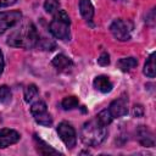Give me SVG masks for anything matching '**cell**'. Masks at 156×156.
I'll return each mask as SVG.
<instances>
[{
    "label": "cell",
    "mask_w": 156,
    "mask_h": 156,
    "mask_svg": "<svg viewBox=\"0 0 156 156\" xmlns=\"http://www.w3.org/2000/svg\"><path fill=\"white\" fill-rule=\"evenodd\" d=\"M38 32L32 22H24L17 29H15L7 38V44L15 48L30 49L38 43Z\"/></svg>",
    "instance_id": "6da1fadb"
},
{
    "label": "cell",
    "mask_w": 156,
    "mask_h": 156,
    "mask_svg": "<svg viewBox=\"0 0 156 156\" xmlns=\"http://www.w3.org/2000/svg\"><path fill=\"white\" fill-rule=\"evenodd\" d=\"M107 135V129L96 118L84 123L80 130V139L85 145L96 146L104 141Z\"/></svg>",
    "instance_id": "7a4b0ae2"
},
{
    "label": "cell",
    "mask_w": 156,
    "mask_h": 156,
    "mask_svg": "<svg viewBox=\"0 0 156 156\" xmlns=\"http://www.w3.org/2000/svg\"><path fill=\"white\" fill-rule=\"evenodd\" d=\"M69 26H71V21L69 17L67 15V12L65 10H58L55 16L54 20L50 22L49 29L50 33L61 40H68L69 39Z\"/></svg>",
    "instance_id": "3957f363"
},
{
    "label": "cell",
    "mask_w": 156,
    "mask_h": 156,
    "mask_svg": "<svg viewBox=\"0 0 156 156\" xmlns=\"http://www.w3.org/2000/svg\"><path fill=\"white\" fill-rule=\"evenodd\" d=\"M132 23L129 21H126V20H116L112 22L111 27H110V30L112 33V35L117 39V40H121V41H126V40H129L130 39V35H132Z\"/></svg>",
    "instance_id": "277c9868"
},
{
    "label": "cell",
    "mask_w": 156,
    "mask_h": 156,
    "mask_svg": "<svg viewBox=\"0 0 156 156\" xmlns=\"http://www.w3.org/2000/svg\"><path fill=\"white\" fill-rule=\"evenodd\" d=\"M30 113L32 116L34 117L35 122L38 124H41V126H51L52 123V118L50 116V113L48 112V108H46V104L41 100L34 102L30 107Z\"/></svg>",
    "instance_id": "5b68a950"
},
{
    "label": "cell",
    "mask_w": 156,
    "mask_h": 156,
    "mask_svg": "<svg viewBox=\"0 0 156 156\" xmlns=\"http://www.w3.org/2000/svg\"><path fill=\"white\" fill-rule=\"evenodd\" d=\"M57 133H58V136L61 138V140L65 143V145L68 149H72L73 146H76V143H77L76 130L69 123L61 122L57 126Z\"/></svg>",
    "instance_id": "8992f818"
},
{
    "label": "cell",
    "mask_w": 156,
    "mask_h": 156,
    "mask_svg": "<svg viewBox=\"0 0 156 156\" xmlns=\"http://www.w3.org/2000/svg\"><path fill=\"white\" fill-rule=\"evenodd\" d=\"M22 18V13L17 10L0 12V34H2L6 29L17 24Z\"/></svg>",
    "instance_id": "52a82bcc"
},
{
    "label": "cell",
    "mask_w": 156,
    "mask_h": 156,
    "mask_svg": "<svg viewBox=\"0 0 156 156\" xmlns=\"http://www.w3.org/2000/svg\"><path fill=\"white\" fill-rule=\"evenodd\" d=\"M112 117H122L128 113V98L126 95L119 96L117 100L112 101L108 108Z\"/></svg>",
    "instance_id": "ba28073f"
},
{
    "label": "cell",
    "mask_w": 156,
    "mask_h": 156,
    "mask_svg": "<svg viewBox=\"0 0 156 156\" xmlns=\"http://www.w3.org/2000/svg\"><path fill=\"white\" fill-rule=\"evenodd\" d=\"M20 140V134L13 129H0V149L7 147Z\"/></svg>",
    "instance_id": "9c48e42d"
},
{
    "label": "cell",
    "mask_w": 156,
    "mask_h": 156,
    "mask_svg": "<svg viewBox=\"0 0 156 156\" xmlns=\"http://www.w3.org/2000/svg\"><path fill=\"white\" fill-rule=\"evenodd\" d=\"M136 135H138V140L143 146H154L155 141H154V135L151 133L150 129H147L144 126H140L136 130Z\"/></svg>",
    "instance_id": "30bf717a"
},
{
    "label": "cell",
    "mask_w": 156,
    "mask_h": 156,
    "mask_svg": "<svg viewBox=\"0 0 156 156\" xmlns=\"http://www.w3.org/2000/svg\"><path fill=\"white\" fill-rule=\"evenodd\" d=\"M94 88L101 93H110L112 90V83L106 76H99L93 82Z\"/></svg>",
    "instance_id": "8fae6325"
},
{
    "label": "cell",
    "mask_w": 156,
    "mask_h": 156,
    "mask_svg": "<svg viewBox=\"0 0 156 156\" xmlns=\"http://www.w3.org/2000/svg\"><path fill=\"white\" fill-rule=\"evenodd\" d=\"M79 11L87 22H91L94 16V6L90 0H79Z\"/></svg>",
    "instance_id": "7c38bea8"
},
{
    "label": "cell",
    "mask_w": 156,
    "mask_h": 156,
    "mask_svg": "<svg viewBox=\"0 0 156 156\" xmlns=\"http://www.w3.org/2000/svg\"><path fill=\"white\" fill-rule=\"evenodd\" d=\"M51 63H52V66H54L56 69H58V71H66V69H68V68H71V67L73 66L72 60L68 58L67 56L62 55V54L55 56V58L52 60Z\"/></svg>",
    "instance_id": "4fadbf2b"
},
{
    "label": "cell",
    "mask_w": 156,
    "mask_h": 156,
    "mask_svg": "<svg viewBox=\"0 0 156 156\" xmlns=\"http://www.w3.org/2000/svg\"><path fill=\"white\" fill-rule=\"evenodd\" d=\"M34 141H35V147L37 151L41 155H49V154H58V151H56L55 149H52L50 145H48L45 141H43L41 139H39L37 135H34Z\"/></svg>",
    "instance_id": "5bb4252c"
},
{
    "label": "cell",
    "mask_w": 156,
    "mask_h": 156,
    "mask_svg": "<svg viewBox=\"0 0 156 156\" xmlns=\"http://www.w3.org/2000/svg\"><path fill=\"white\" fill-rule=\"evenodd\" d=\"M138 65V61L135 57H123L121 58L118 62H117V66L121 71L123 72H127V71H130L132 68H134L135 66Z\"/></svg>",
    "instance_id": "9a60e30c"
},
{
    "label": "cell",
    "mask_w": 156,
    "mask_h": 156,
    "mask_svg": "<svg viewBox=\"0 0 156 156\" xmlns=\"http://www.w3.org/2000/svg\"><path fill=\"white\" fill-rule=\"evenodd\" d=\"M144 73L149 78H154L155 77V54H151L149 56V58L146 60L145 66H144Z\"/></svg>",
    "instance_id": "2e32d148"
},
{
    "label": "cell",
    "mask_w": 156,
    "mask_h": 156,
    "mask_svg": "<svg viewBox=\"0 0 156 156\" xmlns=\"http://www.w3.org/2000/svg\"><path fill=\"white\" fill-rule=\"evenodd\" d=\"M37 94H38V88H37V85H34V84L27 85V87L24 88V101H26V102L32 101V100L37 96Z\"/></svg>",
    "instance_id": "e0dca14e"
},
{
    "label": "cell",
    "mask_w": 156,
    "mask_h": 156,
    "mask_svg": "<svg viewBox=\"0 0 156 156\" xmlns=\"http://www.w3.org/2000/svg\"><path fill=\"white\" fill-rule=\"evenodd\" d=\"M78 104H79V101L76 96H67L62 100L61 106L63 110H72V108H76L78 106Z\"/></svg>",
    "instance_id": "ac0fdd59"
},
{
    "label": "cell",
    "mask_w": 156,
    "mask_h": 156,
    "mask_svg": "<svg viewBox=\"0 0 156 156\" xmlns=\"http://www.w3.org/2000/svg\"><path fill=\"white\" fill-rule=\"evenodd\" d=\"M112 116H111V113H110V111L108 110H102L101 112H99L98 113V116H96V119L102 124V126H105V127H107L111 122H112Z\"/></svg>",
    "instance_id": "d6986e66"
},
{
    "label": "cell",
    "mask_w": 156,
    "mask_h": 156,
    "mask_svg": "<svg viewBox=\"0 0 156 156\" xmlns=\"http://www.w3.org/2000/svg\"><path fill=\"white\" fill-rule=\"evenodd\" d=\"M58 7H60L58 0H45L44 2V9L49 13H56L58 11Z\"/></svg>",
    "instance_id": "ffe728a7"
},
{
    "label": "cell",
    "mask_w": 156,
    "mask_h": 156,
    "mask_svg": "<svg viewBox=\"0 0 156 156\" xmlns=\"http://www.w3.org/2000/svg\"><path fill=\"white\" fill-rule=\"evenodd\" d=\"M11 96H12V94H11L10 88L7 85H1L0 87V101L4 104H7V102H10Z\"/></svg>",
    "instance_id": "44dd1931"
},
{
    "label": "cell",
    "mask_w": 156,
    "mask_h": 156,
    "mask_svg": "<svg viewBox=\"0 0 156 156\" xmlns=\"http://www.w3.org/2000/svg\"><path fill=\"white\" fill-rule=\"evenodd\" d=\"M37 45H38L41 50H52V49L55 48V43H54V41H50V40H48V39H45V38L38 39Z\"/></svg>",
    "instance_id": "7402d4cb"
},
{
    "label": "cell",
    "mask_w": 156,
    "mask_h": 156,
    "mask_svg": "<svg viewBox=\"0 0 156 156\" xmlns=\"http://www.w3.org/2000/svg\"><path fill=\"white\" fill-rule=\"evenodd\" d=\"M98 63L101 65V66H107L110 63V56L107 52H102L100 55V57L98 58Z\"/></svg>",
    "instance_id": "603a6c76"
},
{
    "label": "cell",
    "mask_w": 156,
    "mask_h": 156,
    "mask_svg": "<svg viewBox=\"0 0 156 156\" xmlns=\"http://www.w3.org/2000/svg\"><path fill=\"white\" fill-rule=\"evenodd\" d=\"M132 115L133 117H141L144 115V107L141 105H134L132 110Z\"/></svg>",
    "instance_id": "cb8c5ba5"
},
{
    "label": "cell",
    "mask_w": 156,
    "mask_h": 156,
    "mask_svg": "<svg viewBox=\"0 0 156 156\" xmlns=\"http://www.w3.org/2000/svg\"><path fill=\"white\" fill-rule=\"evenodd\" d=\"M15 2H16V0H0V7H6Z\"/></svg>",
    "instance_id": "d4e9b609"
},
{
    "label": "cell",
    "mask_w": 156,
    "mask_h": 156,
    "mask_svg": "<svg viewBox=\"0 0 156 156\" xmlns=\"http://www.w3.org/2000/svg\"><path fill=\"white\" fill-rule=\"evenodd\" d=\"M4 65H5V62H4V55H2V51L0 50V74L4 71Z\"/></svg>",
    "instance_id": "484cf974"
}]
</instances>
